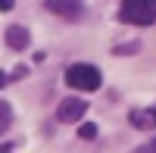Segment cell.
<instances>
[{
    "label": "cell",
    "instance_id": "cell-1",
    "mask_svg": "<svg viewBox=\"0 0 156 153\" xmlns=\"http://www.w3.org/2000/svg\"><path fill=\"white\" fill-rule=\"evenodd\" d=\"M103 81V75L97 66H90V62H75V66L66 69V84L72 91H97Z\"/></svg>",
    "mask_w": 156,
    "mask_h": 153
},
{
    "label": "cell",
    "instance_id": "cell-2",
    "mask_svg": "<svg viewBox=\"0 0 156 153\" xmlns=\"http://www.w3.org/2000/svg\"><path fill=\"white\" fill-rule=\"evenodd\" d=\"M119 19L128 25H153L156 22V0H122Z\"/></svg>",
    "mask_w": 156,
    "mask_h": 153
},
{
    "label": "cell",
    "instance_id": "cell-3",
    "mask_svg": "<svg viewBox=\"0 0 156 153\" xmlns=\"http://www.w3.org/2000/svg\"><path fill=\"white\" fill-rule=\"evenodd\" d=\"M84 112H87V103H84L81 97H66V100L56 106V119H59V122H66V125H72V122L81 119Z\"/></svg>",
    "mask_w": 156,
    "mask_h": 153
},
{
    "label": "cell",
    "instance_id": "cell-4",
    "mask_svg": "<svg viewBox=\"0 0 156 153\" xmlns=\"http://www.w3.org/2000/svg\"><path fill=\"white\" fill-rule=\"evenodd\" d=\"M44 6L50 12H56V16H62V19H81L84 16L81 0H44Z\"/></svg>",
    "mask_w": 156,
    "mask_h": 153
},
{
    "label": "cell",
    "instance_id": "cell-5",
    "mask_svg": "<svg viewBox=\"0 0 156 153\" xmlns=\"http://www.w3.org/2000/svg\"><path fill=\"white\" fill-rule=\"evenodd\" d=\"M3 37H6V47H9V50H25L28 41H31L28 28H22V25H9V28L3 31Z\"/></svg>",
    "mask_w": 156,
    "mask_h": 153
},
{
    "label": "cell",
    "instance_id": "cell-6",
    "mask_svg": "<svg viewBox=\"0 0 156 153\" xmlns=\"http://www.w3.org/2000/svg\"><path fill=\"white\" fill-rule=\"evenodd\" d=\"M128 122L140 131H153L156 128V109H131L128 112Z\"/></svg>",
    "mask_w": 156,
    "mask_h": 153
},
{
    "label": "cell",
    "instance_id": "cell-7",
    "mask_svg": "<svg viewBox=\"0 0 156 153\" xmlns=\"http://www.w3.org/2000/svg\"><path fill=\"white\" fill-rule=\"evenodd\" d=\"M137 50H140L137 41H128V44H115L112 53H115V56H131V53H137Z\"/></svg>",
    "mask_w": 156,
    "mask_h": 153
},
{
    "label": "cell",
    "instance_id": "cell-8",
    "mask_svg": "<svg viewBox=\"0 0 156 153\" xmlns=\"http://www.w3.org/2000/svg\"><path fill=\"white\" fill-rule=\"evenodd\" d=\"M9 119H12V106L6 103V100H0V131L9 128Z\"/></svg>",
    "mask_w": 156,
    "mask_h": 153
},
{
    "label": "cell",
    "instance_id": "cell-9",
    "mask_svg": "<svg viewBox=\"0 0 156 153\" xmlns=\"http://www.w3.org/2000/svg\"><path fill=\"white\" fill-rule=\"evenodd\" d=\"M78 137H81V141H94V137H97V125L94 122H84L81 128H78Z\"/></svg>",
    "mask_w": 156,
    "mask_h": 153
},
{
    "label": "cell",
    "instance_id": "cell-10",
    "mask_svg": "<svg viewBox=\"0 0 156 153\" xmlns=\"http://www.w3.org/2000/svg\"><path fill=\"white\" fill-rule=\"evenodd\" d=\"M153 150H156V137H153L150 144H140V147H137V153H153Z\"/></svg>",
    "mask_w": 156,
    "mask_h": 153
},
{
    "label": "cell",
    "instance_id": "cell-11",
    "mask_svg": "<svg viewBox=\"0 0 156 153\" xmlns=\"http://www.w3.org/2000/svg\"><path fill=\"white\" fill-rule=\"evenodd\" d=\"M0 6H3V9L9 12V9H12V0H0Z\"/></svg>",
    "mask_w": 156,
    "mask_h": 153
}]
</instances>
